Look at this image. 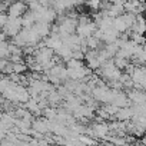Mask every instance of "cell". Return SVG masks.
Returning a JSON list of instances; mask_svg holds the SVG:
<instances>
[{
  "label": "cell",
  "mask_w": 146,
  "mask_h": 146,
  "mask_svg": "<svg viewBox=\"0 0 146 146\" xmlns=\"http://www.w3.org/2000/svg\"><path fill=\"white\" fill-rule=\"evenodd\" d=\"M6 22H7V13L2 12V13H0V29L6 25Z\"/></svg>",
  "instance_id": "cell-10"
},
{
  "label": "cell",
  "mask_w": 146,
  "mask_h": 146,
  "mask_svg": "<svg viewBox=\"0 0 146 146\" xmlns=\"http://www.w3.org/2000/svg\"><path fill=\"white\" fill-rule=\"evenodd\" d=\"M0 95H2V88H0Z\"/></svg>",
  "instance_id": "cell-14"
},
{
  "label": "cell",
  "mask_w": 146,
  "mask_h": 146,
  "mask_svg": "<svg viewBox=\"0 0 146 146\" xmlns=\"http://www.w3.org/2000/svg\"><path fill=\"white\" fill-rule=\"evenodd\" d=\"M22 2H25V3H26V5H27V3H29V2H30V0H22Z\"/></svg>",
  "instance_id": "cell-13"
},
{
  "label": "cell",
  "mask_w": 146,
  "mask_h": 146,
  "mask_svg": "<svg viewBox=\"0 0 146 146\" xmlns=\"http://www.w3.org/2000/svg\"><path fill=\"white\" fill-rule=\"evenodd\" d=\"M0 76H2V72H0Z\"/></svg>",
  "instance_id": "cell-15"
},
{
  "label": "cell",
  "mask_w": 146,
  "mask_h": 146,
  "mask_svg": "<svg viewBox=\"0 0 146 146\" xmlns=\"http://www.w3.org/2000/svg\"><path fill=\"white\" fill-rule=\"evenodd\" d=\"M53 54H54V52H53L52 49L43 46V47H39V49L35 50V53H33V59H35V62L43 64V63L49 62V60L53 57Z\"/></svg>",
  "instance_id": "cell-2"
},
{
  "label": "cell",
  "mask_w": 146,
  "mask_h": 146,
  "mask_svg": "<svg viewBox=\"0 0 146 146\" xmlns=\"http://www.w3.org/2000/svg\"><path fill=\"white\" fill-rule=\"evenodd\" d=\"M20 29H22V16H19V17H10V16H7V22L2 27V32L7 37H13L15 35H17L20 32Z\"/></svg>",
  "instance_id": "cell-1"
},
{
  "label": "cell",
  "mask_w": 146,
  "mask_h": 146,
  "mask_svg": "<svg viewBox=\"0 0 146 146\" xmlns=\"http://www.w3.org/2000/svg\"><path fill=\"white\" fill-rule=\"evenodd\" d=\"M132 115H133V112H132L130 106H123V108H119L117 109V112L115 113L113 117L116 120H130L132 119Z\"/></svg>",
  "instance_id": "cell-6"
},
{
  "label": "cell",
  "mask_w": 146,
  "mask_h": 146,
  "mask_svg": "<svg viewBox=\"0 0 146 146\" xmlns=\"http://www.w3.org/2000/svg\"><path fill=\"white\" fill-rule=\"evenodd\" d=\"M6 39H7V36H6L3 32H0V43H2V42H5Z\"/></svg>",
  "instance_id": "cell-12"
},
{
  "label": "cell",
  "mask_w": 146,
  "mask_h": 146,
  "mask_svg": "<svg viewBox=\"0 0 146 146\" xmlns=\"http://www.w3.org/2000/svg\"><path fill=\"white\" fill-rule=\"evenodd\" d=\"M27 70V64L25 62H17V63H13V72L15 73H25Z\"/></svg>",
  "instance_id": "cell-9"
},
{
  "label": "cell",
  "mask_w": 146,
  "mask_h": 146,
  "mask_svg": "<svg viewBox=\"0 0 146 146\" xmlns=\"http://www.w3.org/2000/svg\"><path fill=\"white\" fill-rule=\"evenodd\" d=\"M54 52H56V54H57L62 60H64V62L69 60V59L72 57V49H69V47L64 46L63 43H62V46H60L59 49H56Z\"/></svg>",
  "instance_id": "cell-7"
},
{
  "label": "cell",
  "mask_w": 146,
  "mask_h": 146,
  "mask_svg": "<svg viewBox=\"0 0 146 146\" xmlns=\"http://www.w3.org/2000/svg\"><path fill=\"white\" fill-rule=\"evenodd\" d=\"M32 129H35L36 132H40V133H47L49 132V119L46 117H35L32 120Z\"/></svg>",
  "instance_id": "cell-4"
},
{
  "label": "cell",
  "mask_w": 146,
  "mask_h": 146,
  "mask_svg": "<svg viewBox=\"0 0 146 146\" xmlns=\"http://www.w3.org/2000/svg\"><path fill=\"white\" fill-rule=\"evenodd\" d=\"M56 113H57V109L54 106H46L43 108L42 110V115L46 117V119H54L56 117Z\"/></svg>",
  "instance_id": "cell-8"
},
{
  "label": "cell",
  "mask_w": 146,
  "mask_h": 146,
  "mask_svg": "<svg viewBox=\"0 0 146 146\" xmlns=\"http://www.w3.org/2000/svg\"><path fill=\"white\" fill-rule=\"evenodd\" d=\"M37 2H39L42 6H46V7H50V6H52V0H37Z\"/></svg>",
  "instance_id": "cell-11"
},
{
  "label": "cell",
  "mask_w": 146,
  "mask_h": 146,
  "mask_svg": "<svg viewBox=\"0 0 146 146\" xmlns=\"http://www.w3.org/2000/svg\"><path fill=\"white\" fill-rule=\"evenodd\" d=\"M26 10H27V5H26L25 2H22V0H15V2L7 7L6 13H7V16H10V17H19V16H22Z\"/></svg>",
  "instance_id": "cell-3"
},
{
  "label": "cell",
  "mask_w": 146,
  "mask_h": 146,
  "mask_svg": "<svg viewBox=\"0 0 146 146\" xmlns=\"http://www.w3.org/2000/svg\"><path fill=\"white\" fill-rule=\"evenodd\" d=\"M33 27L42 39H44L50 33V23H47V22H35Z\"/></svg>",
  "instance_id": "cell-5"
}]
</instances>
